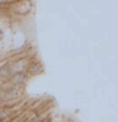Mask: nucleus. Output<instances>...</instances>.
<instances>
[{
    "label": "nucleus",
    "mask_w": 118,
    "mask_h": 122,
    "mask_svg": "<svg viewBox=\"0 0 118 122\" xmlns=\"http://www.w3.org/2000/svg\"><path fill=\"white\" fill-rule=\"evenodd\" d=\"M28 78H29V75L25 71H18V72H13V75L10 76L9 81H10V85L20 86L28 80Z\"/></svg>",
    "instance_id": "f257e3e1"
},
{
    "label": "nucleus",
    "mask_w": 118,
    "mask_h": 122,
    "mask_svg": "<svg viewBox=\"0 0 118 122\" xmlns=\"http://www.w3.org/2000/svg\"><path fill=\"white\" fill-rule=\"evenodd\" d=\"M19 94L20 93H19L18 86H14V85L6 86L1 90V97L4 101H14V99H18Z\"/></svg>",
    "instance_id": "f03ea898"
},
{
    "label": "nucleus",
    "mask_w": 118,
    "mask_h": 122,
    "mask_svg": "<svg viewBox=\"0 0 118 122\" xmlns=\"http://www.w3.org/2000/svg\"><path fill=\"white\" fill-rule=\"evenodd\" d=\"M25 72L28 74L29 76H36V75H39L43 72V66H42V64L39 61H32V62H29L28 67H27Z\"/></svg>",
    "instance_id": "7ed1b4c3"
},
{
    "label": "nucleus",
    "mask_w": 118,
    "mask_h": 122,
    "mask_svg": "<svg viewBox=\"0 0 118 122\" xmlns=\"http://www.w3.org/2000/svg\"><path fill=\"white\" fill-rule=\"evenodd\" d=\"M11 75H13V70H11L10 62H6L0 66V80L1 81H9Z\"/></svg>",
    "instance_id": "20e7f679"
},
{
    "label": "nucleus",
    "mask_w": 118,
    "mask_h": 122,
    "mask_svg": "<svg viewBox=\"0 0 118 122\" xmlns=\"http://www.w3.org/2000/svg\"><path fill=\"white\" fill-rule=\"evenodd\" d=\"M11 65V70L13 72H18V71H25L27 67H28L29 65V61L23 59V60H18V61H13V62H10Z\"/></svg>",
    "instance_id": "39448f33"
},
{
    "label": "nucleus",
    "mask_w": 118,
    "mask_h": 122,
    "mask_svg": "<svg viewBox=\"0 0 118 122\" xmlns=\"http://www.w3.org/2000/svg\"><path fill=\"white\" fill-rule=\"evenodd\" d=\"M44 114H41V116H38V117H34L33 120H30V122H42L44 120Z\"/></svg>",
    "instance_id": "423d86ee"
},
{
    "label": "nucleus",
    "mask_w": 118,
    "mask_h": 122,
    "mask_svg": "<svg viewBox=\"0 0 118 122\" xmlns=\"http://www.w3.org/2000/svg\"><path fill=\"white\" fill-rule=\"evenodd\" d=\"M9 3V0H0V8H4V5Z\"/></svg>",
    "instance_id": "0eeeda50"
},
{
    "label": "nucleus",
    "mask_w": 118,
    "mask_h": 122,
    "mask_svg": "<svg viewBox=\"0 0 118 122\" xmlns=\"http://www.w3.org/2000/svg\"><path fill=\"white\" fill-rule=\"evenodd\" d=\"M42 122H52V118L51 117H44V120Z\"/></svg>",
    "instance_id": "6e6552de"
},
{
    "label": "nucleus",
    "mask_w": 118,
    "mask_h": 122,
    "mask_svg": "<svg viewBox=\"0 0 118 122\" xmlns=\"http://www.w3.org/2000/svg\"><path fill=\"white\" fill-rule=\"evenodd\" d=\"M22 122H30V120H25V121H22Z\"/></svg>",
    "instance_id": "1a4fd4ad"
},
{
    "label": "nucleus",
    "mask_w": 118,
    "mask_h": 122,
    "mask_svg": "<svg viewBox=\"0 0 118 122\" xmlns=\"http://www.w3.org/2000/svg\"><path fill=\"white\" fill-rule=\"evenodd\" d=\"M0 122H5V121H0Z\"/></svg>",
    "instance_id": "9d476101"
},
{
    "label": "nucleus",
    "mask_w": 118,
    "mask_h": 122,
    "mask_svg": "<svg viewBox=\"0 0 118 122\" xmlns=\"http://www.w3.org/2000/svg\"><path fill=\"white\" fill-rule=\"evenodd\" d=\"M0 66H1V65H0Z\"/></svg>",
    "instance_id": "9b49d317"
}]
</instances>
